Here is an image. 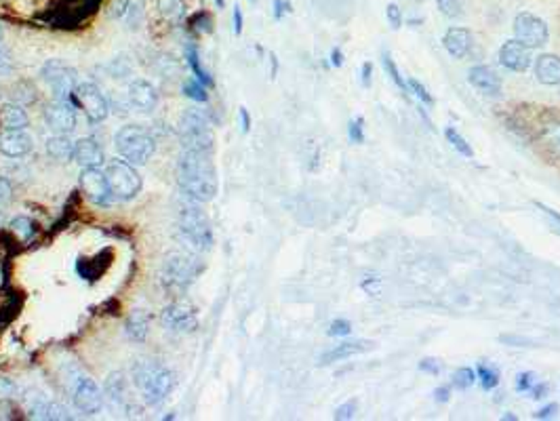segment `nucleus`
<instances>
[{
    "label": "nucleus",
    "instance_id": "nucleus-1",
    "mask_svg": "<svg viewBox=\"0 0 560 421\" xmlns=\"http://www.w3.org/2000/svg\"><path fill=\"white\" fill-rule=\"evenodd\" d=\"M177 183L179 190L196 203H209L219 190L217 168L211 161V152L184 150L177 163Z\"/></svg>",
    "mask_w": 560,
    "mask_h": 421
},
{
    "label": "nucleus",
    "instance_id": "nucleus-2",
    "mask_svg": "<svg viewBox=\"0 0 560 421\" xmlns=\"http://www.w3.org/2000/svg\"><path fill=\"white\" fill-rule=\"evenodd\" d=\"M133 385L146 405L156 407L171 394L175 375L156 360H139L133 367Z\"/></svg>",
    "mask_w": 560,
    "mask_h": 421
},
{
    "label": "nucleus",
    "instance_id": "nucleus-3",
    "mask_svg": "<svg viewBox=\"0 0 560 421\" xmlns=\"http://www.w3.org/2000/svg\"><path fill=\"white\" fill-rule=\"evenodd\" d=\"M114 143H116V152L120 154V158H124L126 163H131L135 167L146 165L156 152L154 137L141 125L122 126L114 137Z\"/></svg>",
    "mask_w": 560,
    "mask_h": 421
},
{
    "label": "nucleus",
    "instance_id": "nucleus-4",
    "mask_svg": "<svg viewBox=\"0 0 560 421\" xmlns=\"http://www.w3.org/2000/svg\"><path fill=\"white\" fill-rule=\"evenodd\" d=\"M199 257L186 251H171L160 268V280L169 291H186L200 274Z\"/></svg>",
    "mask_w": 560,
    "mask_h": 421
},
{
    "label": "nucleus",
    "instance_id": "nucleus-5",
    "mask_svg": "<svg viewBox=\"0 0 560 421\" xmlns=\"http://www.w3.org/2000/svg\"><path fill=\"white\" fill-rule=\"evenodd\" d=\"M177 225H179V234L181 238L194 247L196 251H209L213 245V230H211V221L206 217V213L200 209V203L192 201L181 205L179 215H177Z\"/></svg>",
    "mask_w": 560,
    "mask_h": 421
},
{
    "label": "nucleus",
    "instance_id": "nucleus-6",
    "mask_svg": "<svg viewBox=\"0 0 560 421\" xmlns=\"http://www.w3.org/2000/svg\"><path fill=\"white\" fill-rule=\"evenodd\" d=\"M104 173H106V179H108L112 201L126 203V201H133L141 192V186H144L141 175L137 173L135 165L126 163L124 158L122 161H110L104 167Z\"/></svg>",
    "mask_w": 560,
    "mask_h": 421
},
{
    "label": "nucleus",
    "instance_id": "nucleus-7",
    "mask_svg": "<svg viewBox=\"0 0 560 421\" xmlns=\"http://www.w3.org/2000/svg\"><path fill=\"white\" fill-rule=\"evenodd\" d=\"M66 385L70 390L72 396V405L74 409L84 413V415H93L101 409L104 405V392L99 390V385L95 383V379L84 375L76 367L70 369V373L66 375Z\"/></svg>",
    "mask_w": 560,
    "mask_h": 421
},
{
    "label": "nucleus",
    "instance_id": "nucleus-8",
    "mask_svg": "<svg viewBox=\"0 0 560 421\" xmlns=\"http://www.w3.org/2000/svg\"><path fill=\"white\" fill-rule=\"evenodd\" d=\"M179 137L184 150L194 152H211L213 150V131L209 125V116L202 110H186L179 125Z\"/></svg>",
    "mask_w": 560,
    "mask_h": 421
},
{
    "label": "nucleus",
    "instance_id": "nucleus-9",
    "mask_svg": "<svg viewBox=\"0 0 560 421\" xmlns=\"http://www.w3.org/2000/svg\"><path fill=\"white\" fill-rule=\"evenodd\" d=\"M40 76L53 91L55 99H70V95H74V88L79 84L76 70L72 66L64 64L61 59H49L40 68Z\"/></svg>",
    "mask_w": 560,
    "mask_h": 421
},
{
    "label": "nucleus",
    "instance_id": "nucleus-10",
    "mask_svg": "<svg viewBox=\"0 0 560 421\" xmlns=\"http://www.w3.org/2000/svg\"><path fill=\"white\" fill-rule=\"evenodd\" d=\"M74 97L82 108L84 116L89 118V123L97 125L104 123L110 114V101L104 95V91L95 83H79L74 88Z\"/></svg>",
    "mask_w": 560,
    "mask_h": 421
},
{
    "label": "nucleus",
    "instance_id": "nucleus-11",
    "mask_svg": "<svg viewBox=\"0 0 560 421\" xmlns=\"http://www.w3.org/2000/svg\"><path fill=\"white\" fill-rule=\"evenodd\" d=\"M514 34L529 49H539L548 42V26L533 13H519L514 19Z\"/></svg>",
    "mask_w": 560,
    "mask_h": 421
},
{
    "label": "nucleus",
    "instance_id": "nucleus-12",
    "mask_svg": "<svg viewBox=\"0 0 560 421\" xmlns=\"http://www.w3.org/2000/svg\"><path fill=\"white\" fill-rule=\"evenodd\" d=\"M24 405L32 420H68L70 417V411L64 405L55 402L53 398H49L39 390L28 392L24 396Z\"/></svg>",
    "mask_w": 560,
    "mask_h": 421
},
{
    "label": "nucleus",
    "instance_id": "nucleus-13",
    "mask_svg": "<svg viewBox=\"0 0 560 421\" xmlns=\"http://www.w3.org/2000/svg\"><path fill=\"white\" fill-rule=\"evenodd\" d=\"M162 323L175 333H192L199 327V316L188 301H175L162 310Z\"/></svg>",
    "mask_w": 560,
    "mask_h": 421
},
{
    "label": "nucleus",
    "instance_id": "nucleus-14",
    "mask_svg": "<svg viewBox=\"0 0 560 421\" xmlns=\"http://www.w3.org/2000/svg\"><path fill=\"white\" fill-rule=\"evenodd\" d=\"M80 190L82 194L95 203V205H108L112 203V194H110V188H108V179H106V173L101 171V167L93 168H82L80 173Z\"/></svg>",
    "mask_w": 560,
    "mask_h": 421
},
{
    "label": "nucleus",
    "instance_id": "nucleus-15",
    "mask_svg": "<svg viewBox=\"0 0 560 421\" xmlns=\"http://www.w3.org/2000/svg\"><path fill=\"white\" fill-rule=\"evenodd\" d=\"M44 123L53 133H72L76 128V110L68 99H55L44 110Z\"/></svg>",
    "mask_w": 560,
    "mask_h": 421
},
{
    "label": "nucleus",
    "instance_id": "nucleus-16",
    "mask_svg": "<svg viewBox=\"0 0 560 421\" xmlns=\"http://www.w3.org/2000/svg\"><path fill=\"white\" fill-rule=\"evenodd\" d=\"M126 101L137 112H152L159 106V91L150 81L135 78L126 86Z\"/></svg>",
    "mask_w": 560,
    "mask_h": 421
},
{
    "label": "nucleus",
    "instance_id": "nucleus-17",
    "mask_svg": "<svg viewBox=\"0 0 560 421\" xmlns=\"http://www.w3.org/2000/svg\"><path fill=\"white\" fill-rule=\"evenodd\" d=\"M34 148V139L24 131H2L0 133V152L9 158H21L30 154Z\"/></svg>",
    "mask_w": 560,
    "mask_h": 421
},
{
    "label": "nucleus",
    "instance_id": "nucleus-18",
    "mask_svg": "<svg viewBox=\"0 0 560 421\" xmlns=\"http://www.w3.org/2000/svg\"><path fill=\"white\" fill-rule=\"evenodd\" d=\"M80 168L101 167L106 163L104 148L95 137H82L74 143V158H72Z\"/></svg>",
    "mask_w": 560,
    "mask_h": 421
},
{
    "label": "nucleus",
    "instance_id": "nucleus-19",
    "mask_svg": "<svg viewBox=\"0 0 560 421\" xmlns=\"http://www.w3.org/2000/svg\"><path fill=\"white\" fill-rule=\"evenodd\" d=\"M104 394L106 398L120 409V411H129L131 405H133V396H131V385H129V379L124 377V373H112L110 377L106 379V385H104Z\"/></svg>",
    "mask_w": 560,
    "mask_h": 421
},
{
    "label": "nucleus",
    "instance_id": "nucleus-20",
    "mask_svg": "<svg viewBox=\"0 0 560 421\" xmlns=\"http://www.w3.org/2000/svg\"><path fill=\"white\" fill-rule=\"evenodd\" d=\"M499 61L504 68L512 72H526V68L531 66L529 46H524L520 41L506 42L499 51Z\"/></svg>",
    "mask_w": 560,
    "mask_h": 421
},
{
    "label": "nucleus",
    "instance_id": "nucleus-21",
    "mask_svg": "<svg viewBox=\"0 0 560 421\" xmlns=\"http://www.w3.org/2000/svg\"><path fill=\"white\" fill-rule=\"evenodd\" d=\"M468 81L472 86H476L479 91L486 93V95H499L501 93V78L489 66H474L468 72Z\"/></svg>",
    "mask_w": 560,
    "mask_h": 421
},
{
    "label": "nucleus",
    "instance_id": "nucleus-22",
    "mask_svg": "<svg viewBox=\"0 0 560 421\" xmlns=\"http://www.w3.org/2000/svg\"><path fill=\"white\" fill-rule=\"evenodd\" d=\"M442 44H444V49L449 51L451 57L461 59L472 49V34L466 28H449L444 39H442Z\"/></svg>",
    "mask_w": 560,
    "mask_h": 421
},
{
    "label": "nucleus",
    "instance_id": "nucleus-23",
    "mask_svg": "<svg viewBox=\"0 0 560 421\" xmlns=\"http://www.w3.org/2000/svg\"><path fill=\"white\" fill-rule=\"evenodd\" d=\"M375 343L373 341H366V339H360V341H348V343H341L329 352H324L320 356V365H331V362H337V360H344V358H350V356H356L362 352H369L373 350Z\"/></svg>",
    "mask_w": 560,
    "mask_h": 421
},
{
    "label": "nucleus",
    "instance_id": "nucleus-24",
    "mask_svg": "<svg viewBox=\"0 0 560 421\" xmlns=\"http://www.w3.org/2000/svg\"><path fill=\"white\" fill-rule=\"evenodd\" d=\"M535 76L541 84H560V57L552 53H544L535 61Z\"/></svg>",
    "mask_w": 560,
    "mask_h": 421
},
{
    "label": "nucleus",
    "instance_id": "nucleus-25",
    "mask_svg": "<svg viewBox=\"0 0 560 421\" xmlns=\"http://www.w3.org/2000/svg\"><path fill=\"white\" fill-rule=\"evenodd\" d=\"M28 126V114L21 103L9 101L0 106V128L2 131H24Z\"/></svg>",
    "mask_w": 560,
    "mask_h": 421
},
{
    "label": "nucleus",
    "instance_id": "nucleus-26",
    "mask_svg": "<svg viewBox=\"0 0 560 421\" xmlns=\"http://www.w3.org/2000/svg\"><path fill=\"white\" fill-rule=\"evenodd\" d=\"M74 143L68 133H55L53 137L46 139V154L55 161L68 163L74 158Z\"/></svg>",
    "mask_w": 560,
    "mask_h": 421
},
{
    "label": "nucleus",
    "instance_id": "nucleus-27",
    "mask_svg": "<svg viewBox=\"0 0 560 421\" xmlns=\"http://www.w3.org/2000/svg\"><path fill=\"white\" fill-rule=\"evenodd\" d=\"M148 331H150V318H148V314L141 312V310H135V312L129 316L126 325H124V333H126L129 339H133V341H144V339L148 337Z\"/></svg>",
    "mask_w": 560,
    "mask_h": 421
},
{
    "label": "nucleus",
    "instance_id": "nucleus-28",
    "mask_svg": "<svg viewBox=\"0 0 560 421\" xmlns=\"http://www.w3.org/2000/svg\"><path fill=\"white\" fill-rule=\"evenodd\" d=\"M11 230H13V234L19 236L21 243H30L34 236V223L26 215H17L15 219H11Z\"/></svg>",
    "mask_w": 560,
    "mask_h": 421
},
{
    "label": "nucleus",
    "instance_id": "nucleus-29",
    "mask_svg": "<svg viewBox=\"0 0 560 421\" xmlns=\"http://www.w3.org/2000/svg\"><path fill=\"white\" fill-rule=\"evenodd\" d=\"M156 6H159L160 15L166 17V19H179L184 15V0H156Z\"/></svg>",
    "mask_w": 560,
    "mask_h": 421
},
{
    "label": "nucleus",
    "instance_id": "nucleus-30",
    "mask_svg": "<svg viewBox=\"0 0 560 421\" xmlns=\"http://www.w3.org/2000/svg\"><path fill=\"white\" fill-rule=\"evenodd\" d=\"M444 135H446V139H449V143L461 154V156H466V158H472L474 156V152H472V148H470V143L453 128V126H449L446 131H444Z\"/></svg>",
    "mask_w": 560,
    "mask_h": 421
},
{
    "label": "nucleus",
    "instance_id": "nucleus-31",
    "mask_svg": "<svg viewBox=\"0 0 560 421\" xmlns=\"http://www.w3.org/2000/svg\"><path fill=\"white\" fill-rule=\"evenodd\" d=\"M186 57H188V64H190V68L194 70V74H196V78H199L200 83L206 84V86H209V84H213V78H211V76H209V74L202 70V66H200L196 46H192V44H190V46L186 49Z\"/></svg>",
    "mask_w": 560,
    "mask_h": 421
},
{
    "label": "nucleus",
    "instance_id": "nucleus-32",
    "mask_svg": "<svg viewBox=\"0 0 560 421\" xmlns=\"http://www.w3.org/2000/svg\"><path fill=\"white\" fill-rule=\"evenodd\" d=\"M476 373H479L482 390H486V392H489V390L497 387V383H499V371H497V369H493V367H486V365H479V367H476Z\"/></svg>",
    "mask_w": 560,
    "mask_h": 421
},
{
    "label": "nucleus",
    "instance_id": "nucleus-33",
    "mask_svg": "<svg viewBox=\"0 0 560 421\" xmlns=\"http://www.w3.org/2000/svg\"><path fill=\"white\" fill-rule=\"evenodd\" d=\"M381 61H384V68H386V72L390 74V78L394 81V84L399 86L400 91H406V81H402L399 68H396V64L392 61V57H390V53H388V51H384V55H381Z\"/></svg>",
    "mask_w": 560,
    "mask_h": 421
},
{
    "label": "nucleus",
    "instance_id": "nucleus-34",
    "mask_svg": "<svg viewBox=\"0 0 560 421\" xmlns=\"http://www.w3.org/2000/svg\"><path fill=\"white\" fill-rule=\"evenodd\" d=\"M406 88H409V91H411V93H413L417 99H421L426 106H434V97L428 93V88L419 83V81H415V78H411V76H409V81H406Z\"/></svg>",
    "mask_w": 560,
    "mask_h": 421
},
{
    "label": "nucleus",
    "instance_id": "nucleus-35",
    "mask_svg": "<svg viewBox=\"0 0 560 421\" xmlns=\"http://www.w3.org/2000/svg\"><path fill=\"white\" fill-rule=\"evenodd\" d=\"M476 381V375H474V371L472 369H459V371H455L453 373V385L457 387V390H468L472 383Z\"/></svg>",
    "mask_w": 560,
    "mask_h": 421
},
{
    "label": "nucleus",
    "instance_id": "nucleus-36",
    "mask_svg": "<svg viewBox=\"0 0 560 421\" xmlns=\"http://www.w3.org/2000/svg\"><path fill=\"white\" fill-rule=\"evenodd\" d=\"M436 6H439V11L442 15H446L451 19L461 15V2L459 0H436Z\"/></svg>",
    "mask_w": 560,
    "mask_h": 421
},
{
    "label": "nucleus",
    "instance_id": "nucleus-37",
    "mask_svg": "<svg viewBox=\"0 0 560 421\" xmlns=\"http://www.w3.org/2000/svg\"><path fill=\"white\" fill-rule=\"evenodd\" d=\"M544 141L560 154V125H550L544 131Z\"/></svg>",
    "mask_w": 560,
    "mask_h": 421
},
{
    "label": "nucleus",
    "instance_id": "nucleus-38",
    "mask_svg": "<svg viewBox=\"0 0 560 421\" xmlns=\"http://www.w3.org/2000/svg\"><path fill=\"white\" fill-rule=\"evenodd\" d=\"M184 93L188 95V97H192V99H196V101H206V93H204V84L200 83L199 78L196 81H192V83H188L186 86H184Z\"/></svg>",
    "mask_w": 560,
    "mask_h": 421
},
{
    "label": "nucleus",
    "instance_id": "nucleus-39",
    "mask_svg": "<svg viewBox=\"0 0 560 421\" xmlns=\"http://www.w3.org/2000/svg\"><path fill=\"white\" fill-rule=\"evenodd\" d=\"M352 333V325L348 320H333L329 327V335L331 337H348Z\"/></svg>",
    "mask_w": 560,
    "mask_h": 421
},
{
    "label": "nucleus",
    "instance_id": "nucleus-40",
    "mask_svg": "<svg viewBox=\"0 0 560 421\" xmlns=\"http://www.w3.org/2000/svg\"><path fill=\"white\" fill-rule=\"evenodd\" d=\"M386 17H388V24L394 30H399L400 26H402V13H400V9L396 4H388L386 6Z\"/></svg>",
    "mask_w": 560,
    "mask_h": 421
},
{
    "label": "nucleus",
    "instance_id": "nucleus-41",
    "mask_svg": "<svg viewBox=\"0 0 560 421\" xmlns=\"http://www.w3.org/2000/svg\"><path fill=\"white\" fill-rule=\"evenodd\" d=\"M15 394H17V385L9 377H2V375H0V400L13 398Z\"/></svg>",
    "mask_w": 560,
    "mask_h": 421
},
{
    "label": "nucleus",
    "instance_id": "nucleus-42",
    "mask_svg": "<svg viewBox=\"0 0 560 421\" xmlns=\"http://www.w3.org/2000/svg\"><path fill=\"white\" fill-rule=\"evenodd\" d=\"M354 413H356V400H350V402H346V405H341L337 411H335V420H352L354 417Z\"/></svg>",
    "mask_w": 560,
    "mask_h": 421
},
{
    "label": "nucleus",
    "instance_id": "nucleus-43",
    "mask_svg": "<svg viewBox=\"0 0 560 421\" xmlns=\"http://www.w3.org/2000/svg\"><path fill=\"white\" fill-rule=\"evenodd\" d=\"M535 385V373H520L516 377V392H531V387Z\"/></svg>",
    "mask_w": 560,
    "mask_h": 421
},
{
    "label": "nucleus",
    "instance_id": "nucleus-44",
    "mask_svg": "<svg viewBox=\"0 0 560 421\" xmlns=\"http://www.w3.org/2000/svg\"><path fill=\"white\" fill-rule=\"evenodd\" d=\"M129 9H131V0H114L112 6H110V17L120 19V17H124V13Z\"/></svg>",
    "mask_w": 560,
    "mask_h": 421
},
{
    "label": "nucleus",
    "instance_id": "nucleus-45",
    "mask_svg": "<svg viewBox=\"0 0 560 421\" xmlns=\"http://www.w3.org/2000/svg\"><path fill=\"white\" fill-rule=\"evenodd\" d=\"M419 369H421V371H426V373L439 375L440 371H442V362H440V360H436V358H424V360L419 362Z\"/></svg>",
    "mask_w": 560,
    "mask_h": 421
},
{
    "label": "nucleus",
    "instance_id": "nucleus-46",
    "mask_svg": "<svg viewBox=\"0 0 560 421\" xmlns=\"http://www.w3.org/2000/svg\"><path fill=\"white\" fill-rule=\"evenodd\" d=\"M13 72V59L6 49H0V76H6Z\"/></svg>",
    "mask_w": 560,
    "mask_h": 421
},
{
    "label": "nucleus",
    "instance_id": "nucleus-47",
    "mask_svg": "<svg viewBox=\"0 0 560 421\" xmlns=\"http://www.w3.org/2000/svg\"><path fill=\"white\" fill-rule=\"evenodd\" d=\"M362 125H364V121H362V118H359V121H352V123H350V139H352L354 143H362V141H364V135H362Z\"/></svg>",
    "mask_w": 560,
    "mask_h": 421
},
{
    "label": "nucleus",
    "instance_id": "nucleus-48",
    "mask_svg": "<svg viewBox=\"0 0 560 421\" xmlns=\"http://www.w3.org/2000/svg\"><path fill=\"white\" fill-rule=\"evenodd\" d=\"M11 194H13V188H11V181L0 177V205H6L11 201Z\"/></svg>",
    "mask_w": 560,
    "mask_h": 421
},
{
    "label": "nucleus",
    "instance_id": "nucleus-49",
    "mask_svg": "<svg viewBox=\"0 0 560 421\" xmlns=\"http://www.w3.org/2000/svg\"><path fill=\"white\" fill-rule=\"evenodd\" d=\"M535 207L541 210L544 215H548V217H550V221H552V225H554V228H556V230L560 232V215L559 213H556L554 209H550V207H546V205H541V203H535Z\"/></svg>",
    "mask_w": 560,
    "mask_h": 421
},
{
    "label": "nucleus",
    "instance_id": "nucleus-50",
    "mask_svg": "<svg viewBox=\"0 0 560 421\" xmlns=\"http://www.w3.org/2000/svg\"><path fill=\"white\" fill-rule=\"evenodd\" d=\"M556 411H559V405H556V402H552V405H548V407L539 409V411L535 413V417H537V420H552V417L556 415Z\"/></svg>",
    "mask_w": 560,
    "mask_h": 421
},
{
    "label": "nucleus",
    "instance_id": "nucleus-51",
    "mask_svg": "<svg viewBox=\"0 0 560 421\" xmlns=\"http://www.w3.org/2000/svg\"><path fill=\"white\" fill-rule=\"evenodd\" d=\"M286 11H291L289 2H284V0H274V17H276V19H280Z\"/></svg>",
    "mask_w": 560,
    "mask_h": 421
},
{
    "label": "nucleus",
    "instance_id": "nucleus-52",
    "mask_svg": "<svg viewBox=\"0 0 560 421\" xmlns=\"http://www.w3.org/2000/svg\"><path fill=\"white\" fill-rule=\"evenodd\" d=\"M499 341H504V343H516V345H520V348H524V345H529L531 341H526V339H522V337H514V335H501L499 337Z\"/></svg>",
    "mask_w": 560,
    "mask_h": 421
},
{
    "label": "nucleus",
    "instance_id": "nucleus-53",
    "mask_svg": "<svg viewBox=\"0 0 560 421\" xmlns=\"http://www.w3.org/2000/svg\"><path fill=\"white\" fill-rule=\"evenodd\" d=\"M449 396H451V390H449V387H436V390H434L436 402H449Z\"/></svg>",
    "mask_w": 560,
    "mask_h": 421
},
{
    "label": "nucleus",
    "instance_id": "nucleus-54",
    "mask_svg": "<svg viewBox=\"0 0 560 421\" xmlns=\"http://www.w3.org/2000/svg\"><path fill=\"white\" fill-rule=\"evenodd\" d=\"M531 392H533V398H535V400H539V398H544V396L548 394V385H544V383H539V385H533V387H531Z\"/></svg>",
    "mask_w": 560,
    "mask_h": 421
},
{
    "label": "nucleus",
    "instance_id": "nucleus-55",
    "mask_svg": "<svg viewBox=\"0 0 560 421\" xmlns=\"http://www.w3.org/2000/svg\"><path fill=\"white\" fill-rule=\"evenodd\" d=\"M371 72H373V66H371L369 61L362 64V84H364V86L371 84Z\"/></svg>",
    "mask_w": 560,
    "mask_h": 421
},
{
    "label": "nucleus",
    "instance_id": "nucleus-56",
    "mask_svg": "<svg viewBox=\"0 0 560 421\" xmlns=\"http://www.w3.org/2000/svg\"><path fill=\"white\" fill-rule=\"evenodd\" d=\"M240 123H242V131L249 133V128H251V118H249L246 108H240Z\"/></svg>",
    "mask_w": 560,
    "mask_h": 421
},
{
    "label": "nucleus",
    "instance_id": "nucleus-57",
    "mask_svg": "<svg viewBox=\"0 0 560 421\" xmlns=\"http://www.w3.org/2000/svg\"><path fill=\"white\" fill-rule=\"evenodd\" d=\"M234 32L240 34L242 32V13H240V6H234Z\"/></svg>",
    "mask_w": 560,
    "mask_h": 421
},
{
    "label": "nucleus",
    "instance_id": "nucleus-58",
    "mask_svg": "<svg viewBox=\"0 0 560 421\" xmlns=\"http://www.w3.org/2000/svg\"><path fill=\"white\" fill-rule=\"evenodd\" d=\"M331 59H333V66H335V68H339V66L344 64V55H341V51H339V49H333V53H331Z\"/></svg>",
    "mask_w": 560,
    "mask_h": 421
},
{
    "label": "nucleus",
    "instance_id": "nucleus-59",
    "mask_svg": "<svg viewBox=\"0 0 560 421\" xmlns=\"http://www.w3.org/2000/svg\"><path fill=\"white\" fill-rule=\"evenodd\" d=\"M4 219H6V217H4V210H2V207H0V228L4 225Z\"/></svg>",
    "mask_w": 560,
    "mask_h": 421
},
{
    "label": "nucleus",
    "instance_id": "nucleus-60",
    "mask_svg": "<svg viewBox=\"0 0 560 421\" xmlns=\"http://www.w3.org/2000/svg\"><path fill=\"white\" fill-rule=\"evenodd\" d=\"M2 39H4V28H2V24H0V42H2Z\"/></svg>",
    "mask_w": 560,
    "mask_h": 421
}]
</instances>
